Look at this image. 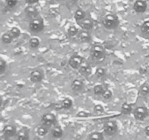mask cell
Returning a JSON list of instances; mask_svg holds the SVG:
<instances>
[{"label": "cell", "instance_id": "1", "mask_svg": "<svg viewBox=\"0 0 149 140\" xmlns=\"http://www.w3.org/2000/svg\"><path fill=\"white\" fill-rule=\"evenodd\" d=\"M102 25L103 27L109 30L116 29L119 25V19L114 14H107L102 19Z\"/></svg>", "mask_w": 149, "mask_h": 140}, {"label": "cell", "instance_id": "24", "mask_svg": "<svg viewBox=\"0 0 149 140\" xmlns=\"http://www.w3.org/2000/svg\"><path fill=\"white\" fill-rule=\"evenodd\" d=\"M141 32L144 36L149 37V20H146L141 25Z\"/></svg>", "mask_w": 149, "mask_h": 140}, {"label": "cell", "instance_id": "13", "mask_svg": "<svg viewBox=\"0 0 149 140\" xmlns=\"http://www.w3.org/2000/svg\"><path fill=\"white\" fill-rule=\"evenodd\" d=\"M25 14L29 18L31 19L39 17V10L36 7L32 5H29L25 8L24 10Z\"/></svg>", "mask_w": 149, "mask_h": 140}, {"label": "cell", "instance_id": "23", "mask_svg": "<svg viewBox=\"0 0 149 140\" xmlns=\"http://www.w3.org/2000/svg\"><path fill=\"white\" fill-rule=\"evenodd\" d=\"M61 106L62 109H69L72 107L73 102L69 98H65L63 100H62L61 103Z\"/></svg>", "mask_w": 149, "mask_h": 140}, {"label": "cell", "instance_id": "19", "mask_svg": "<svg viewBox=\"0 0 149 140\" xmlns=\"http://www.w3.org/2000/svg\"><path fill=\"white\" fill-rule=\"evenodd\" d=\"M48 132H49V128L45 126V125H42V124L39 125L37 127V128H36V134H37V135L39 136H45L48 134Z\"/></svg>", "mask_w": 149, "mask_h": 140}, {"label": "cell", "instance_id": "29", "mask_svg": "<svg viewBox=\"0 0 149 140\" xmlns=\"http://www.w3.org/2000/svg\"><path fill=\"white\" fill-rule=\"evenodd\" d=\"M95 75L96 76L97 78H103V77H104L106 75V69L103 68V67H98V68L96 69Z\"/></svg>", "mask_w": 149, "mask_h": 140}, {"label": "cell", "instance_id": "16", "mask_svg": "<svg viewBox=\"0 0 149 140\" xmlns=\"http://www.w3.org/2000/svg\"><path fill=\"white\" fill-rule=\"evenodd\" d=\"M79 73L81 74V76H84L85 77H88L90 74H92V67L89 65L88 64H84L83 63L82 65L79 67L78 69Z\"/></svg>", "mask_w": 149, "mask_h": 140}, {"label": "cell", "instance_id": "38", "mask_svg": "<svg viewBox=\"0 0 149 140\" xmlns=\"http://www.w3.org/2000/svg\"><path fill=\"white\" fill-rule=\"evenodd\" d=\"M71 1H74V2H77V1H78V0H71Z\"/></svg>", "mask_w": 149, "mask_h": 140}, {"label": "cell", "instance_id": "22", "mask_svg": "<svg viewBox=\"0 0 149 140\" xmlns=\"http://www.w3.org/2000/svg\"><path fill=\"white\" fill-rule=\"evenodd\" d=\"M88 139H95V140H103L104 139V135L102 132H98V131H94L89 134Z\"/></svg>", "mask_w": 149, "mask_h": 140}, {"label": "cell", "instance_id": "8", "mask_svg": "<svg viewBox=\"0 0 149 140\" xmlns=\"http://www.w3.org/2000/svg\"><path fill=\"white\" fill-rule=\"evenodd\" d=\"M83 63H84V58L81 57V55L75 54L70 58L69 61H68V65L73 69H79V67L83 64Z\"/></svg>", "mask_w": 149, "mask_h": 140}, {"label": "cell", "instance_id": "2", "mask_svg": "<svg viewBox=\"0 0 149 140\" xmlns=\"http://www.w3.org/2000/svg\"><path fill=\"white\" fill-rule=\"evenodd\" d=\"M90 54L93 60L96 61H101L106 57V50L101 45L95 44L90 48Z\"/></svg>", "mask_w": 149, "mask_h": 140}, {"label": "cell", "instance_id": "32", "mask_svg": "<svg viewBox=\"0 0 149 140\" xmlns=\"http://www.w3.org/2000/svg\"><path fill=\"white\" fill-rule=\"evenodd\" d=\"M17 0H5V4L6 7L9 9V10H11L13 9L17 4Z\"/></svg>", "mask_w": 149, "mask_h": 140}, {"label": "cell", "instance_id": "5", "mask_svg": "<svg viewBox=\"0 0 149 140\" xmlns=\"http://www.w3.org/2000/svg\"><path fill=\"white\" fill-rule=\"evenodd\" d=\"M134 118L136 120L143 121L146 119L149 115L148 109L145 106H137L132 112Z\"/></svg>", "mask_w": 149, "mask_h": 140}, {"label": "cell", "instance_id": "15", "mask_svg": "<svg viewBox=\"0 0 149 140\" xmlns=\"http://www.w3.org/2000/svg\"><path fill=\"white\" fill-rule=\"evenodd\" d=\"M16 139H22V140H28L30 138V132L29 130L26 127L20 128L16 134Z\"/></svg>", "mask_w": 149, "mask_h": 140}, {"label": "cell", "instance_id": "7", "mask_svg": "<svg viewBox=\"0 0 149 140\" xmlns=\"http://www.w3.org/2000/svg\"><path fill=\"white\" fill-rule=\"evenodd\" d=\"M44 77H45L44 71L40 69H33L29 74V78H30L31 82H32L33 83H41L43 80Z\"/></svg>", "mask_w": 149, "mask_h": 140}, {"label": "cell", "instance_id": "20", "mask_svg": "<svg viewBox=\"0 0 149 140\" xmlns=\"http://www.w3.org/2000/svg\"><path fill=\"white\" fill-rule=\"evenodd\" d=\"M1 42H2L4 45H10V44H11L12 42H13L14 38H13V36H12V35L7 32L1 35Z\"/></svg>", "mask_w": 149, "mask_h": 140}, {"label": "cell", "instance_id": "28", "mask_svg": "<svg viewBox=\"0 0 149 140\" xmlns=\"http://www.w3.org/2000/svg\"><path fill=\"white\" fill-rule=\"evenodd\" d=\"M105 90H106V88L103 85H97L93 88V92H94L95 95L100 96H102Z\"/></svg>", "mask_w": 149, "mask_h": 140}, {"label": "cell", "instance_id": "36", "mask_svg": "<svg viewBox=\"0 0 149 140\" xmlns=\"http://www.w3.org/2000/svg\"><path fill=\"white\" fill-rule=\"evenodd\" d=\"M144 132H145V134L147 136H149V125H147L145 129H144Z\"/></svg>", "mask_w": 149, "mask_h": 140}, {"label": "cell", "instance_id": "35", "mask_svg": "<svg viewBox=\"0 0 149 140\" xmlns=\"http://www.w3.org/2000/svg\"><path fill=\"white\" fill-rule=\"evenodd\" d=\"M39 0H26V2L29 5H33V4H36L39 2Z\"/></svg>", "mask_w": 149, "mask_h": 140}, {"label": "cell", "instance_id": "14", "mask_svg": "<svg viewBox=\"0 0 149 140\" xmlns=\"http://www.w3.org/2000/svg\"><path fill=\"white\" fill-rule=\"evenodd\" d=\"M77 23L81 29L87 31L92 30L93 26H94V23H93V20L90 19V18H85L83 20L77 22Z\"/></svg>", "mask_w": 149, "mask_h": 140}, {"label": "cell", "instance_id": "17", "mask_svg": "<svg viewBox=\"0 0 149 140\" xmlns=\"http://www.w3.org/2000/svg\"><path fill=\"white\" fill-rule=\"evenodd\" d=\"M51 135H52V136L53 138L60 139L63 135V131L62 128L61 126H59V125L54 126L52 131H51Z\"/></svg>", "mask_w": 149, "mask_h": 140}, {"label": "cell", "instance_id": "21", "mask_svg": "<svg viewBox=\"0 0 149 140\" xmlns=\"http://www.w3.org/2000/svg\"><path fill=\"white\" fill-rule=\"evenodd\" d=\"M85 18V12L83 10H81V9H78V10H76L75 13H74V19H75L77 22L80 21V20H83V19Z\"/></svg>", "mask_w": 149, "mask_h": 140}, {"label": "cell", "instance_id": "9", "mask_svg": "<svg viewBox=\"0 0 149 140\" xmlns=\"http://www.w3.org/2000/svg\"><path fill=\"white\" fill-rule=\"evenodd\" d=\"M148 4L145 0H135L133 4V9L138 14L144 13L147 10Z\"/></svg>", "mask_w": 149, "mask_h": 140}, {"label": "cell", "instance_id": "31", "mask_svg": "<svg viewBox=\"0 0 149 140\" xmlns=\"http://www.w3.org/2000/svg\"><path fill=\"white\" fill-rule=\"evenodd\" d=\"M93 112L96 115H102L104 113V108L102 105L96 104L93 107Z\"/></svg>", "mask_w": 149, "mask_h": 140}, {"label": "cell", "instance_id": "27", "mask_svg": "<svg viewBox=\"0 0 149 140\" xmlns=\"http://www.w3.org/2000/svg\"><path fill=\"white\" fill-rule=\"evenodd\" d=\"M139 94L142 96H146L149 94V85L148 83H144L140 87Z\"/></svg>", "mask_w": 149, "mask_h": 140}, {"label": "cell", "instance_id": "30", "mask_svg": "<svg viewBox=\"0 0 149 140\" xmlns=\"http://www.w3.org/2000/svg\"><path fill=\"white\" fill-rule=\"evenodd\" d=\"M9 33L12 35L14 39H17L21 34V32H20V30L17 27H13L8 31Z\"/></svg>", "mask_w": 149, "mask_h": 140}, {"label": "cell", "instance_id": "25", "mask_svg": "<svg viewBox=\"0 0 149 140\" xmlns=\"http://www.w3.org/2000/svg\"><path fill=\"white\" fill-rule=\"evenodd\" d=\"M79 32V30L78 28L74 26H71L68 28V31H67V34H68V36L70 38H74L77 37Z\"/></svg>", "mask_w": 149, "mask_h": 140}, {"label": "cell", "instance_id": "11", "mask_svg": "<svg viewBox=\"0 0 149 140\" xmlns=\"http://www.w3.org/2000/svg\"><path fill=\"white\" fill-rule=\"evenodd\" d=\"M77 38L79 42H81V43H88L92 39L91 34L90 33V31L84 30V29H81L79 32Z\"/></svg>", "mask_w": 149, "mask_h": 140}, {"label": "cell", "instance_id": "37", "mask_svg": "<svg viewBox=\"0 0 149 140\" xmlns=\"http://www.w3.org/2000/svg\"><path fill=\"white\" fill-rule=\"evenodd\" d=\"M87 115V114H86L85 112H79L78 114H77V116H78V117H80V116L86 117Z\"/></svg>", "mask_w": 149, "mask_h": 140}, {"label": "cell", "instance_id": "34", "mask_svg": "<svg viewBox=\"0 0 149 140\" xmlns=\"http://www.w3.org/2000/svg\"><path fill=\"white\" fill-rule=\"evenodd\" d=\"M6 69H7V63L3 58H1L0 59V74L1 75H2L5 72Z\"/></svg>", "mask_w": 149, "mask_h": 140}, {"label": "cell", "instance_id": "33", "mask_svg": "<svg viewBox=\"0 0 149 140\" xmlns=\"http://www.w3.org/2000/svg\"><path fill=\"white\" fill-rule=\"evenodd\" d=\"M102 97L105 99V100H109L112 98L113 96V93H112V91L109 89L106 88V90H104L103 93L102 94Z\"/></svg>", "mask_w": 149, "mask_h": 140}, {"label": "cell", "instance_id": "4", "mask_svg": "<svg viewBox=\"0 0 149 140\" xmlns=\"http://www.w3.org/2000/svg\"><path fill=\"white\" fill-rule=\"evenodd\" d=\"M118 125L115 120H108L103 126V133L107 136H113L117 133Z\"/></svg>", "mask_w": 149, "mask_h": 140}, {"label": "cell", "instance_id": "18", "mask_svg": "<svg viewBox=\"0 0 149 140\" xmlns=\"http://www.w3.org/2000/svg\"><path fill=\"white\" fill-rule=\"evenodd\" d=\"M132 112H133V110H132V106L130 104L127 103V102H125V103L122 105V107H121V112H122L123 115H130Z\"/></svg>", "mask_w": 149, "mask_h": 140}, {"label": "cell", "instance_id": "3", "mask_svg": "<svg viewBox=\"0 0 149 140\" xmlns=\"http://www.w3.org/2000/svg\"><path fill=\"white\" fill-rule=\"evenodd\" d=\"M29 31L33 34H38L43 32L45 29V22L42 17H37L31 19L29 26Z\"/></svg>", "mask_w": 149, "mask_h": 140}, {"label": "cell", "instance_id": "6", "mask_svg": "<svg viewBox=\"0 0 149 140\" xmlns=\"http://www.w3.org/2000/svg\"><path fill=\"white\" fill-rule=\"evenodd\" d=\"M56 116L54 114L50 113V112L44 114L42 117V119H41V124L48 127L49 128L54 126L55 125V123H56Z\"/></svg>", "mask_w": 149, "mask_h": 140}, {"label": "cell", "instance_id": "12", "mask_svg": "<svg viewBox=\"0 0 149 140\" xmlns=\"http://www.w3.org/2000/svg\"><path fill=\"white\" fill-rule=\"evenodd\" d=\"M71 88L74 93H80L84 90V84L80 79H74L71 83Z\"/></svg>", "mask_w": 149, "mask_h": 140}, {"label": "cell", "instance_id": "10", "mask_svg": "<svg viewBox=\"0 0 149 140\" xmlns=\"http://www.w3.org/2000/svg\"><path fill=\"white\" fill-rule=\"evenodd\" d=\"M3 135L6 137V138H13V137L16 136V134H17V129H16V127L15 125H11V124H8V125H6L4 127L2 130Z\"/></svg>", "mask_w": 149, "mask_h": 140}, {"label": "cell", "instance_id": "26", "mask_svg": "<svg viewBox=\"0 0 149 140\" xmlns=\"http://www.w3.org/2000/svg\"><path fill=\"white\" fill-rule=\"evenodd\" d=\"M29 45L31 49H36L40 45V40L37 37H32L29 40Z\"/></svg>", "mask_w": 149, "mask_h": 140}]
</instances>
